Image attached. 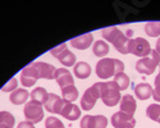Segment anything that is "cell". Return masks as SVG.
I'll list each match as a JSON object with an SVG mask.
<instances>
[{"label": "cell", "mask_w": 160, "mask_h": 128, "mask_svg": "<svg viewBox=\"0 0 160 128\" xmlns=\"http://www.w3.org/2000/svg\"><path fill=\"white\" fill-rule=\"evenodd\" d=\"M57 68L44 62H32L21 72V83L24 87H32L37 80H54Z\"/></svg>", "instance_id": "1"}, {"label": "cell", "mask_w": 160, "mask_h": 128, "mask_svg": "<svg viewBox=\"0 0 160 128\" xmlns=\"http://www.w3.org/2000/svg\"><path fill=\"white\" fill-rule=\"evenodd\" d=\"M124 71V63L114 58H102L96 64V74L101 80H108Z\"/></svg>", "instance_id": "2"}, {"label": "cell", "mask_w": 160, "mask_h": 128, "mask_svg": "<svg viewBox=\"0 0 160 128\" xmlns=\"http://www.w3.org/2000/svg\"><path fill=\"white\" fill-rule=\"evenodd\" d=\"M101 35L108 42H112L117 51L121 54H128V45L129 38L119 30L118 27H106L101 30Z\"/></svg>", "instance_id": "3"}, {"label": "cell", "mask_w": 160, "mask_h": 128, "mask_svg": "<svg viewBox=\"0 0 160 128\" xmlns=\"http://www.w3.org/2000/svg\"><path fill=\"white\" fill-rule=\"evenodd\" d=\"M99 87H100V99L106 106L112 108L119 104V100L122 99L121 90H119L118 85L114 81L99 82Z\"/></svg>", "instance_id": "4"}, {"label": "cell", "mask_w": 160, "mask_h": 128, "mask_svg": "<svg viewBox=\"0 0 160 128\" xmlns=\"http://www.w3.org/2000/svg\"><path fill=\"white\" fill-rule=\"evenodd\" d=\"M159 63H160V55L156 53V50H151V53L148 57L141 58L136 63V71L138 73L150 76L155 72L156 67L159 66Z\"/></svg>", "instance_id": "5"}, {"label": "cell", "mask_w": 160, "mask_h": 128, "mask_svg": "<svg viewBox=\"0 0 160 128\" xmlns=\"http://www.w3.org/2000/svg\"><path fill=\"white\" fill-rule=\"evenodd\" d=\"M128 53L136 55L138 58H145L151 53V46L150 42L143 37L137 38H131L129 45H128Z\"/></svg>", "instance_id": "6"}, {"label": "cell", "mask_w": 160, "mask_h": 128, "mask_svg": "<svg viewBox=\"0 0 160 128\" xmlns=\"http://www.w3.org/2000/svg\"><path fill=\"white\" fill-rule=\"evenodd\" d=\"M51 55L57 58L63 66L65 67H72V66H76V55L72 53L71 50L67 49V44L63 42L62 45L54 47L50 50Z\"/></svg>", "instance_id": "7"}, {"label": "cell", "mask_w": 160, "mask_h": 128, "mask_svg": "<svg viewBox=\"0 0 160 128\" xmlns=\"http://www.w3.org/2000/svg\"><path fill=\"white\" fill-rule=\"evenodd\" d=\"M99 97H100V87H99V82H96L83 92L81 99V108L86 111L91 110L95 106Z\"/></svg>", "instance_id": "8"}, {"label": "cell", "mask_w": 160, "mask_h": 128, "mask_svg": "<svg viewBox=\"0 0 160 128\" xmlns=\"http://www.w3.org/2000/svg\"><path fill=\"white\" fill-rule=\"evenodd\" d=\"M23 114L26 119L31 123H38L44 119V110L42 106L37 104L35 101H28L27 104H24Z\"/></svg>", "instance_id": "9"}, {"label": "cell", "mask_w": 160, "mask_h": 128, "mask_svg": "<svg viewBox=\"0 0 160 128\" xmlns=\"http://www.w3.org/2000/svg\"><path fill=\"white\" fill-rule=\"evenodd\" d=\"M81 128H106L108 126V118L105 115H85L79 123Z\"/></svg>", "instance_id": "10"}, {"label": "cell", "mask_w": 160, "mask_h": 128, "mask_svg": "<svg viewBox=\"0 0 160 128\" xmlns=\"http://www.w3.org/2000/svg\"><path fill=\"white\" fill-rule=\"evenodd\" d=\"M110 123L114 128H135L136 119L122 111H117L112 115Z\"/></svg>", "instance_id": "11"}, {"label": "cell", "mask_w": 160, "mask_h": 128, "mask_svg": "<svg viewBox=\"0 0 160 128\" xmlns=\"http://www.w3.org/2000/svg\"><path fill=\"white\" fill-rule=\"evenodd\" d=\"M60 115L64 117L65 119L73 122V121H77L79 117H81V109H79L77 105L69 102V101H64V105L60 110Z\"/></svg>", "instance_id": "12"}, {"label": "cell", "mask_w": 160, "mask_h": 128, "mask_svg": "<svg viewBox=\"0 0 160 128\" xmlns=\"http://www.w3.org/2000/svg\"><path fill=\"white\" fill-rule=\"evenodd\" d=\"M64 101L62 97H59L58 95L55 94H49V99L48 101L45 102V109L49 111V113H52V114H60V110L64 105Z\"/></svg>", "instance_id": "13"}, {"label": "cell", "mask_w": 160, "mask_h": 128, "mask_svg": "<svg viewBox=\"0 0 160 128\" xmlns=\"http://www.w3.org/2000/svg\"><path fill=\"white\" fill-rule=\"evenodd\" d=\"M92 42H94V35H92L91 32L81 35V36H77V37H74V38H72V40H71V45L74 49H78V50H86V49H88Z\"/></svg>", "instance_id": "14"}, {"label": "cell", "mask_w": 160, "mask_h": 128, "mask_svg": "<svg viewBox=\"0 0 160 128\" xmlns=\"http://www.w3.org/2000/svg\"><path fill=\"white\" fill-rule=\"evenodd\" d=\"M54 80L57 81V83L59 85L60 88L67 87V86H71V85L74 83L72 73L68 69H65V68H58L55 71V78Z\"/></svg>", "instance_id": "15"}, {"label": "cell", "mask_w": 160, "mask_h": 128, "mask_svg": "<svg viewBox=\"0 0 160 128\" xmlns=\"http://www.w3.org/2000/svg\"><path fill=\"white\" fill-rule=\"evenodd\" d=\"M137 104H136V100L132 95H124L121 99V111L129 115V117H133V114L136 111Z\"/></svg>", "instance_id": "16"}, {"label": "cell", "mask_w": 160, "mask_h": 128, "mask_svg": "<svg viewBox=\"0 0 160 128\" xmlns=\"http://www.w3.org/2000/svg\"><path fill=\"white\" fill-rule=\"evenodd\" d=\"M135 94L138 100H148V99H150V96H152L154 90L149 83L142 82V83H138L135 86Z\"/></svg>", "instance_id": "17"}, {"label": "cell", "mask_w": 160, "mask_h": 128, "mask_svg": "<svg viewBox=\"0 0 160 128\" xmlns=\"http://www.w3.org/2000/svg\"><path fill=\"white\" fill-rule=\"evenodd\" d=\"M30 96V92L27 91V90H24V88H17L14 90L10 96H9V100L12 104H14V105H21V104H24L26 101H27Z\"/></svg>", "instance_id": "18"}, {"label": "cell", "mask_w": 160, "mask_h": 128, "mask_svg": "<svg viewBox=\"0 0 160 128\" xmlns=\"http://www.w3.org/2000/svg\"><path fill=\"white\" fill-rule=\"evenodd\" d=\"M73 73L76 74V77H77V78H79V80L88 78L90 74H91V67H90V64L86 63V62L76 63V66L73 68Z\"/></svg>", "instance_id": "19"}, {"label": "cell", "mask_w": 160, "mask_h": 128, "mask_svg": "<svg viewBox=\"0 0 160 128\" xmlns=\"http://www.w3.org/2000/svg\"><path fill=\"white\" fill-rule=\"evenodd\" d=\"M30 96H31V101H35L40 105H42V104L45 105V102L49 99V94H48V91L44 87L33 88V91L30 92Z\"/></svg>", "instance_id": "20"}, {"label": "cell", "mask_w": 160, "mask_h": 128, "mask_svg": "<svg viewBox=\"0 0 160 128\" xmlns=\"http://www.w3.org/2000/svg\"><path fill=\"white\" fill-rule=\"evenodd\" d=\"M62 96H63V100L73 102V101H76L78 99V90H77V87L74 85L63 87L62 88Z\"/></svg>", "instance_id": "21"}, {"label": "cell", "mask_w": 160, "mask_h": 128, "mask_svg": "<svg viewBox=\"0 0 160 128\" xmlns=\"http://www.w3.org/2000/svg\"><path fill=\"white\" fill-rule=\"evenodd\" d=\"M92 51H94V54L99 58H104L106 54L109 53V45L106 44L104 40H98L94 46H92Z\"/></svg>", "instance_id": "22"}, {"label": "cell", "mask_w": 160, "mask_h": 128, "mask_svg": "<svg viewBox=\"0 0 160 128\" xmlns=\"http://www.w3.org/2000/svg\"><path fill=\"white\" fill-rule=\"evenodd\" d=\"M145 32L150 37H159L160 36V21H152L145 24Z\"/></svg>", "instance_id": "23"}, {"label": "cell", "mask_w": 160, "mask_h": 128, "mask_svg": "<svg viewBox=\"0 0 160 128\" xmlns=\"http://www.w3.org/2000/svg\"><path fill=\"white\" fill-rule=\"evenodd\" d=\"M16 123V119L13 117V114L9 111H0V127L3 128H13Z\"/></svg>", "instance_id": "24"}, {"label": "cell", "mask_w": 160, "mask_h": 128, "mask_svg": "<svg viewBox=\"0 0 160 128\" xmlns=\"http://www.w3.org/2000/svg\"><path fill=\"white\" fill-rule=\"evenodd\" d=\"M146 117L154 122H160V104H150L146 109Z\"/></svg>", "instance_id": "25"}, {"label": "cell", "mask_w": 160, "mask_h": 128, "mask_svg": "<svg viewBox=\"0 0 160 128\" xmlns=\"http://www.w3.org/2000/svg\"><path fill=\"white\" fill-rule=\"evenodd\" d=\"M114 82L118 85V87H119L121 91H124V90H127L128 86H129V83H131L129 77L126 73H123V72L114 76Z\"/></svg>", "instance_id": "26"}, {"label": "cell", "mask_w": 160, "mask_h": 128, "mask_svg": "<svg viewBox=\"0 0 160 128\" xmlns=\"http://www.w3.org/2000/svg\"><path fill=\"white\" fill-rule=\"evenodd\" d=\"M45 128H64V124L55 117H48L45 121Z\"/></svg>", "instance_id": "27"}, {"label": "cell", "mask_w": 160, "mask_h": 128, "mask_svg": "<svg viewBox=\"0 0 160 128\" xmlns=\"http://www.w3.org/2000/svg\"><path fill=\"white\" fill-rule=\"evenodd\" d=\"M17 85H18L17 78H16V77H13V78H10L8 81L7 85H4L2 87V91H4V92H13L14 90H17Z\"/></svg>", "instance_id": "28"}, {"label": "cell", "mask_w": 160, "mask_h": 128, "mask_svg": "<svg viewBox=\"0 0 160 128\" xmlns=\"http://www.w3.org/2000/svg\"><path fill=\"white\" fill-rule=\"evenodd\" d=\"M152 97L156 102H160V77L159 76H156V78H155V87H154Z\"/></svg>", "instance_id": "29"}, {"label": "cell", "mask_w": 160, "mask_h": 128, "mask_svg": "<svg viewBox=\"0 0 160 128\" xmlns=\"http://www.w3.org/2000/svg\"><path fill=\"white\" fill-rule=\"evenodd\" d=\"M17 128H35V126H33V123H31L28 121H23L17 126Z\"/></svg>", "instance_id": "30"}, {"label": "cell", "mask_w": 160, "mask_h": 128, "mask_svg": "<svg viewBox=\"0 0 160 128\" xmlns=\"http://www.w3.org/2000/svg\"><path fill=\"white\" fill-rule=\"evenodd\" d=\"M124 35H126V36L129 38V40H131V38H132V36H133V31H132V30H127Z\"/></svg>", "instance_id": "31"}, {"label": "cell", "mask_w": 160, "mask_h": 128, "mask_svg": "<svg viewBox=\"0 0 160 128\" xmlns=\"http://www.w3.org/2000/svg\"><path fill=\"white\" fill-rule=\"evenodd\" d=\"M155 50H156V53L160 55V37L158 38V41H156V49Z\"/></svg>", "instance_id": "32"}, {"label": "cell", "mask_w": 160, "mask_h": 128, "mask_svg": "<svg viewBox=\"0 0 160 128\" xmlns=\"http://www.w3.org/2000/svg\"><path fill=\"white\" fill-rule=\"evenodd\" d=\"M159 77H160V63H159V74H158Z\"/></svg>", "instance_id": "33"}, {"label": "cell", "mask_w": 160, "mask_h": 128, "mask_svg": "<svg viewBox=\"0 0 160 128\" xmlns=\"http://www.w3.org/2000/svg\"><path fill=\"white\" fill-rule=\"evenodd\" d=\"M0 128H3V127H0Z\"/></svg>", "instance_id": "34"}, {"label": "cell", "mask_w": 160, "mask_h": 128, "mask_svg": "<svg viewBox=\"0 0 160 128\" xmlns=\"http://www.w3.org/2000/svg\"><path fill=\"white\" fill-rule=\"evenodd\" d=\"M159 123H160V122H159Z\"/></svg>", "instance_id": "35"}]
</instances>
